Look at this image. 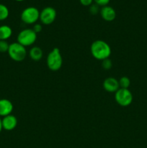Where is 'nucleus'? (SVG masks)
<instances>
[{
    "label": "nucleus",
    "mask_w": 147,
    "mask_h": 148,
    "mask_svg": "<svg viewBox=\"0 0 147 148\" xmlns=\"http://www.w3.org/2000/svg\"><path fill=\"white\" fill-rule=\"evenodd\" d=\"M57 16L56 10L52 7H46L40 12V18L42 24L49 25L55 21Z\"/></svg>",
    "instance_id": "obj_7"
},
{
    "label": "nucleus",
    "mask_w": 147,
    "mask_h": 148,
    "mask_svg": "<svg viewBox=\"0 0 147 148\" xmlns=\"http://www.w3.org/2000/svg\"><path fill=\"white\" fill-rule=\"evenodd\" d=\"M10 44L7 40H0V53H7Z\"/></svg>",
    "instance_id": "obj_17"
},
{
    "label": "nucleus",
    "mask_w": 147,
    "mask_h": 148,
    "mask_svg": "<svg viewBox=\"0 0 147 148\" xmlns=\"http://www.w3.org/2000/svg\"><path fill=\"white\" fill-rule=\"evenodd\" d=\"M115 99L117 103L122 107H127L133 102V94L129 89L119 88L115 92Z\"/></svg>",
    "instance_id": "obj_6"
},
{
    "label": "nucleus",
    "mask_w": 147,
    "mask_h": 148,
    "mask_svg": "<svg viewBox=\"0 0 147 148\" xmlns=\"http://www.w3.org/2000/svg\"><path fill=\"white\" fill-rule=\"evenodd\" d=\"M14 106L12 101L7 98H1L0 99V117H4L12 114Z\"/></svg>",
    "instance_id": "obj_9"
},
{
    "label": "nucleus",
    "mask_w": 147,
    "mask_h": 148,
    "mask_svg": "<svg viewBox=\"0 0 147 148\" xmlns=\"http://www.w3.org/2000/svg\"><path fill=\"white\" fill-rule=\"evenodd\" d=\"M110 0H94L95 4H97L99 7H105V6L108 5Z\"/></svg>",
    "instance_id": "obj_19"
},
{
    "label": "nucleus",
    "mask_w": 147,
    "mask_h": 148,
    "mask_svg": "<svg viewBox=\"0 0 147 148\" xmlns=\"http://www.w3.org/2000/svg\"><path fill=\"white\" fill-rule=\"evenodd\" d=\"M119 82L120 88H124V89H128L131 85V79L129 77L126 76H123L120 77V79L118 80Z\"/></svg>",
    "instance_id": "obj_15"
},
{
    "label": "nucleus",
    "mask_w": 147,
    "mask_h": 148,
    "mask_svg": "<svg viewBox=\"0 0 147 148\" xmlns=\"http://www.w3.org/2000/svg\"><path fill=\"white\" fill-rule=\"evenodd\" d=\"M89 12L92 14L95 15V14H97V13L99 12L100 11V9H99V6H98L97 4H92L89 6Z\"/></svg>",
    "instance_id": "obj_18"
},
{
    "label": "nucleus",
    "mask_w": 147,
    "mask_h": 148,
    "mask_svg": "<svg viewBox=\"0 0 147 148\" xmlns=\"http://www.w3.org/2000/svg\"><path fill=\"white\" fill-rule=\"evenodd\" d=\"M99 14H100L101 17L107 22L113 21L116 17V12L114 10V8L109 5L102 7L99 11Z\"/></svg>",
    "instance_id": "obj_10"
},
{
    "label": "nucleus",
    "mask_w": 147,
    "mask_h": 148,
    "mask_svg": "<svg viewBox=\"0 0 147 148\" xmlns=\"http://www.w3.org/2000/svg\"><path fill=\"white\" fill-rule=\"evenodd\" d=\"M33 30L36 34H38V33H40V32L42 31V30H43V27H42L41 24L35 23V24H34V25H33Z\"/></svg>",
    "instance_id": "obj_20"
},
{
    "label": "nucleus",
    "mask_w": 147,
    "mask_h": 148,
    "mask_svg": "<svg viewBox=\"0 0 147 148\" xmlns=\"http://www.w3.org/2000/svg\"><path fill=\"white\" fill-rule=\"evenodd\" d=\"M14 1H23L24 0H14Z\"/></svg>",
    "instance_id": "obj_23"
},
{
    "label": "nucleus",
    "mask_w": 147,
    "mask_h": 148,
    "mask_svg": "<svg viewBox=\"0 0 147 148\" xmlns=\"http://www.w3.org/2000/svg\"><path fill=\"white\" fill-rule=\"evenodd\" d=\"M47 66L50 71H59L63 65V58L59 48H54L48 53L46 59Z\"/></svg>",
    "instance_id": "obj_2"
},
{
    "label": "nucleus",
    "mask_w": 147,
    "mask_h": 148,
    "mask_svg": "<svg viewBox=\"0 0 147 148\" xmlns=\"http://www.w3.org/2000/svg\"><path fill=\"white\" fill-rule=\"evenodd\" d=\"M81 4L85 7H89L91 4H92L94 0H79Z\"/></svg>",
    "instance_id": "obj_21"
},
{
    "label": "nucleus",
    "mask_w": 147,
    "mask_h": 148,
    "mask_svg": "<svg viewBox=\"0 0 147 148\" xmlns=\"http://www.w3.org/2000/svg\"><path fill=\"white\" fill-rule=\"evenodd\" d=\"M37 34H36L33 29L27 28L21 30L17 36V42L24 47L30 46L35 43Z\"/></svg>",
    "instance_id": "obj_4"
},
{
    "label": "nucleus",
    "mask_w": 147,
    "mask_h": 148,
    "mask_svg": "<svg viewBox=\"0 0 147 148\" xmlns=\"http://www.w3.org/2000/svg\"><path fill=\"white\" fill-rule=\"evenodd\" d=\"M102 86L105 91L108 92H115L120 88L119 82L114 77H108L103 81Z\"/></svg>",
    "instance_id": "obj_11"
},
{
    "label": "nucleus",
    "mask_w": 147,
    "mask_h": 148,
    "mask_svg": "<svg viewBox=\"0 0 147 148\" xmlns=\"http://www.w3.org/2000/svg\"><path fill=\"white\" fill-rule=\"evenodd\" d=\"M10 11L8 7L3 4H0V21L5 20L8 18Z\"/></svg>",
    "instance_id": "obj_14"
},
{
    "label": "nucleus",
    "mask_w": 147,
    "mask_h": 148,
    "mask_svg": "<svg viewBox=\"0 0 147 148\" xmlns=\"http://www.w3.org/2000/svg\"><path fill=\"white\" fill-rule=\"evenodd\" d=\"M43 56V50L38 46H33L30 49V51H29V56L32 60L35 61V62L41 60Z\"/></svg>",
    "instance_id": "obj_12"
},
{
    "label": "nucleus",
    "mask_w": 147,
    "mask_h": 148,
    "mask_svg": "<svg viewBox=\"0 0 147 148\" xmlns=\"http://www.w3.org/2000/svg\"><path fill=\"white\" fill-rule=\"evenodd\" d=\"M12 35V29L7 25L0 26V40H7Z\"/></svg>",
    "instance_id": "obj_13"
},
{
    "label": "nucleus",
    "mask_w": 147,
    "mask_h": 148,
    "mask_svg": "<svg viewBox=\"0 0 147 148\" xmlns=\"http://www.w3.org/2000/svg\"><path fill=\"white\" fill-rule=\"evenodd\" d=\"M21 20L27 25H34L40 18V12L36 7H28L21 13Z\"/></svg>",
    "instance_id": "obj_5"
},
{
    "label": "nucleus",
    "mask_w": 147,
    "mask_h": 148,
    "mask_svg": "<svg viewBox=\"0 0 147 148\" xmlns=\"http://www.w3.org/2000/svg\"><path fill=\"white\" fill-rule=\"evenodd\" d=\"M3 130V127H2V123H1V119L0 117V133H1V130Z\"/></svg>",
    "instance_id": "obj_22"
},
{
    "label": "nucleus",
    "mask_w": 147,
    "mask_h": 148,
    "mask_svg": "<svg viewBox=\"0 0 147 148\" xmlns=\"http://www.w3.org/2000/svg\"><path fill=\"white\" fill-rule=\"evenodd\" d=\"M3 130L6 131H12L17 126V119L15 116L10 114L1 119Z\"/></svg>",
    "instance_id": "obj_8"
},
{
    "label": "nucleus",
    "mask_w": 147,
    "mask_h": 148,
    "mask_svg": "<svg viewBox=\"0 0 147 148\" xmlns=\"http://www.w3.org/2000/svg\"><path fill=\"white\" fill-rule=\"evenodd\" d=\"M7 53L10 59H12L14 62H20L24 60L27 56V52L26 50V47L23 46L18 42H14L10 44Z\"/></svg>",
    "instance_id": "obj_3"
},
{
    "label": "nucleus",
    "mask_w": 147,
    "mask_h": 148,
    "mask_svg": "<svg viewBox=\"0 0 147 148\" xmlns=\"http://www.w3.org/2000/svg\"><path fill=\"white\" fill-rule=\"evenodd\" d=\"M90 52L95 59L102 61L110 56L112 50L110 45L106 41L96 40L91 44Z\"/></svg>",
    "instance_id": "obj_1"
},
{
    "label": "nucleus",
    "mask_w": 147,
    "mask_h": 148,
    "mask_svg": "<svg viewBox=\"0 0 147 148\" xmlns=\"http://www.w3.org/2000/svg\"><path fill=\"white\" fill-rule=\"evenodd\" d=\"M102 67L105 70H110L111 68L112 67V62L111 59L109 58L105 59L102 61Z\"/></svg>",
    "instance_id": "obj_16"
}]
</instances>
